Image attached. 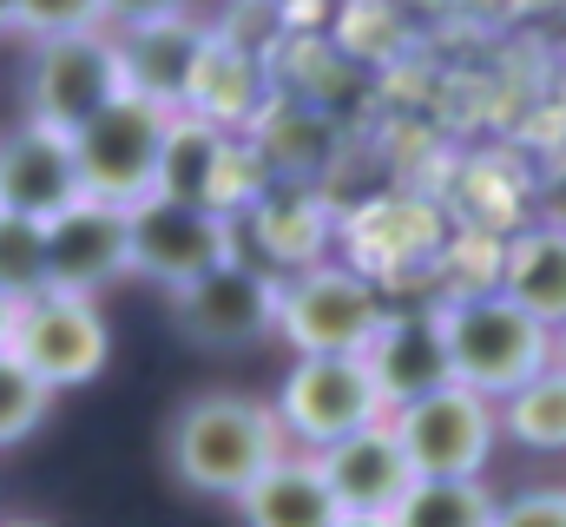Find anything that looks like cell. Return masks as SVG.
I'll return each mask as SVG.
<instances>
[{"instance_id": "1", "label": "cell", "mask_w": 566, "mask_h": 527, "mask_svg": "<svg viewBox=\"0 0 566 527\" xmlns=\"http://www.w3.org/2000/svg\"><path fill=\"white\" fill-rule=\"evenodd\" d=\"M428 317H434V337L448 356V383L481 402H507L521 383L554 370V330H541L501 290H454Z\"/></svg>"}, {"instance_id": "2", "label": "cell", "mask_w": 566, "mask_h": 527, "mask_svg": "<svg viewBox=\"0 0 566 527\" xmlns=\"http://www.w3.org/2000/svg\"><path fill=\"white\" fill-rule=\"evenodd\" d=\"M283 448V428L271 415V402L244 390H211L191 395L178 415H171V435H165V462L171 475L191 488V495H224L238 502Z\"/></svg>"}, {"instance_id": "3", "label": "cell", "mask_w": 566, "mask_h": 527, "mask_svg": "<svg viewBox=\"0 0 566 527\" xmlns=\"http://www.w3.org/2000/svg\"><path fill=\"white\" fill-rule=\"evenodd\" d=\"M389 323V297L369 270L310 264L277 283V330L296 356H369L376 330Z\"/></svg>"}, {"instance_id": "4", "label": "cell", "mask_w": 566, "mask_h": 527, "mask_svg": "<svg viewBox=\"0 0 566 527\" xmlns=\"http://www.w3.org/2000/svg\"><path fill=\"white\" fill-rule=\"evenodd\" d=\"M271 415H277L283 442H296V455H323V448L349 442L356 428H376L389 409H382V390L363 356H296L283 370Z\"/></svg>"}, {"instance_id": "5", "label": "cell", "mask_w": 566, "mask_h": 527, "mask_svg": "<svg viewBox=\"0 0 566 527\" xmlns=\"http://www.w3.org/2000/svg\"><path fill=\"white\" fill-rule=\"evenodd\" d=\"M389 435L416 482H481L494 462L501 422H494V402L441 383V390L389 409Z\"/></svg>"}, {"instance_id": "6", "label": "cell", "mask_w": 566, "mask_h": 527, "mask_svg": "<svg viewBox=\"0 0 566 527\" xmlns=\"http://www.w3.org/2000/svg\"><path fill=\"white\" fill-rule=\"evenodd\" d=\"M7 356L46 383V390H80L106 370L113 356V330L99 317V303L86 297H66V290H40L27 303H13V323H7Z\"/></svg>"}, {"instance_id": "7", "label": "cell", "mask_w": 566, "mask_h": 527, "mask_svg": "<svg viewBox=\"0 0 566 527\" xmlns=\"http://www.w3.org/2000/svg\"><path fill=\"white\" fill-rule=\"evenodd\" d=\"M165 106H145L133 93H119L86 132H73V172H80V198L133 211L139 198L158 192V152H165Z\"/></svg>"}, {"instance_id": "8", "label": "cell", "mask_w": 566, "mask_h": 527, "mask_svg": "<svg viewBox=\"0 0 566 527\" xmlns=\"http://www.w3.org/2000/svg\"><path fill=\"white\" fill-rule=\"evenodd\" d=\"M119 53H113V20L66 33V40H40L33 66H27V120L60 138L86 132L113 100H119Z\"/></svg>"}, {"instance_id": "9", "label": "cell", "mask_w": 566, "mask_h": 527, "mask_svg": "<svg viewBox=\"0 0 566 527\" xmlns=\"http://www.w3.org/2000/svg\"><path fill=\"white\" fill-rule=\"evenodd\" d=\"M231 258H238V218H224L211 205H178V198L151 192L126 211V264H133V277L185 290V283L211 277Z\"/></svg>"}, {"instance_id": "10", "label": "cell", "mask_w": 566, "mask_h": 527, "mask_svg": "<svg viewBox=\"0 0 566 527\" xmlns=\"http://www.w3.org/2000/svg\"><path fill=\"white\" fill-rule=\"evenodd\" d=\"M277 283H283L277 270L231 258L211 277L171 290V323L198 350H251V343H264L277 330Z\"/></svg>"}, {"instance_id": "11", "label": "cell", "mask_w": 566, "mask_h": 527, "mask_svg": "<svg viewBox=\"0 0 566 527\" xmlns=\"http://www.w3.org/2000/svg\"><path fill=\"white\" fill-rule=\"evenodd\" d=\"M205 46H211V27L178 13V7H151V13H126V27H113V53H119V86L145 100V106H165V113H185L191 100V80L205 66Z\"/></svg>"}, {"instance_id": "12", "label": "cell", "mask_w": 566, "mask_h": 527, "mask_svg": "<svg viewBox=\"0 0 566 527\" xmlns=\"http://www.w3.org/2000/svg\"><path fill=\"white\" fill-rule=\"evenodd\" d=\"M40 238H46V290H66V297L93 303L106 283L133 277V264H126V211H113V205L80 198L53 225H40Z\"/></svg>"}, {"instance_id": "13", "label": "cell", "mask_w": 566, "mask_h": 527, "mask_svg": "<svg viewBox=\"0 0 566 527\" xmlns=\"http://www.w3.org/2000/svg\"><path fill=\"white\" fill-rule=\"evenodd\" d=\"M66 205H80V172H73V138L20 120L0 132V218L53 225Z\"/></svg>"}, {"instance_id": "14", "label": "cell", "mask_w": 566, "mask_h": 527, "mask_svg": "<svg viewBox=\"0 0 566 527\" xmlns=\"http://www.w3.org/2000/svg\"><path fill=\"white\" fill-rule=\"evenodd\" d=\"M244 158V145L231 132H218L198 113H171L165 152H158V198L178 205H211L224 218H238V192H231V165Z\"/></svg>"}, {"instance_id": "15", "label": "cell", "mask_w": 566, "mask_h": 527, "mask_svg": "<svg viewBox=\"0 0 566 527\" xmlns=\"http://www.w3.org/2000/svg\"><path fill=\"white\" fill-rule=\"evenodd\" d=\"M316 468H323V488H329L336 515H382V521H389V508L416 482L409 462H402V448H396V435H389V415L376 428H356L349 442L323 448Z\"/></svg>"}, {"instance_id": "16", "label": "cell", "mask_w": 566, "mask_h": 527, "mask_svg": "<svg viewBox=\"0 0 566 527\" xmlns=\"http://www.w3.org/2000/svg\"><path fill=\"white\" fill-rule=\"evenodd\" d=\"M494 290L527 310L541 330L566 323V218H541L527 231H514V245L494 264Z\"/></svg>"}, {"instance_id": "17", "label": "cell", "mask_w": 566, "mask_h": 527, "mask_svg": "<svg viewBox=\"0 0 566 527\" xmlns=\"http://www.w3.org/2000/svg\"><path fill=\"white\" fill-rule=\"evenodd\" d=\"M363 363H369V376L382 390V409H402V402L448 383V356H441V337H434L428 310H389V323L376 330Z\"/></svg>"}, {"instance_id": "18", "label": "cell", "mask_w": 566, "mask_h": 527, "mask_svg": "<svg viewBox=\"0 0 566 527\" xmlns=\"http://www.w3.org/2000/svg\"><path fill=\"white\" fill-rule=\"evenodd\" d=\"M238 521L244 527H336V502L323 488L316 455L283 448L277 462L238 495Z\"/></svg>"}, {"instance_id": "19", "label": "cell", "mask_w": 566, "mask_h": 527, "mask_svg": "<svg viewBox=\"0 0 566 527\" xmlns=\"http://www.w3.org/2000/svg\"><path fill=\"white\" fill-rule=\"evenodd\" d=\"M238 218H251V225H258L264 251H271L277 264H290V277H296V270H310L316 251H323V238H329V218H323V205H316L303 185H264Z\"/></svg>"}, {"instance_id": "20", "label": "cell", "mask_w": 566, "mask_h": 527, "mask_svg": "<svg viewBox=\"0 0 566 527\" xmlns=\"http://www.w3.org/2000/svg\"><path fill=\"white\" fill-rule=\"evenodd\" d=\"M494 422L527 455H566V370L554 363L534 383H521L507 402H494Z\"/></svg>"}, {"instance_id": "21", "label": "cell", "mask_w": 566, "mask_h": 527, "mask_svg": "<svg viewBox=\"0 0 566 527\" xmlns=\"http://www.w3.org/2000/svg\"><path fill=\"white\" fill-rule=\"evenodd\" d=\"M389 527H494L488 482H409V495L389 508Z\"/></svg>"}, {"instance_id": "22", "label": "cell", "mask_w": 566, "mask_h": 527, "mask_svg": "<svg viewBox=\"0 0 566 527\" xmlns=\"http://www.w3.org/2000/svg\"><path fill=\"white\" fill-rule=\"evenodd\" d=\"M46 290V238L27 218H0V297L27 303Z\"/></svg>"}, {"instance_id": "23", "label": "cell", "mask_w": 566, "mask_h": 527, "mask_svg": "<svg viewBox=\"0 0 566 527\" xmlns=\"http://www.w3.org/2000/svg\"><path fill=\"white\" fill-rule=\"evenodd\" d=\"M46 409H53V390H46V383H33V376L0 350V448L27 442V435L46 422Z\"/></svg>"}, {"instance_id": "24", "label": "cell", "mask_w": 566, "mask_h": 527, "mask_svg": "<svg viewBox=\"0 0 566 527\" xmlns=\"http://www.w3.org/2000/svg\"><path fill=\"white\" fill-rule=\"evenodd\" d=\"M113 20V7H93V0H13V20H7V33H27L33 46L40 40H66V33H86V27H106Z\"/></svg>"}, {"instance_id": "25", "label": "cell", "mask_w": 566, "mask_h": 527, "mask_svg": "<svg viewBox=\"0 0 566 527\" xmlns=\"http://www.w3.org/2000/svg\"><path fill=\"white\" fill-rule=\"evenodd\" d=\"M494 527H566V488H521L494 502Z\"/></svg>"}, {"instance_id": "26", "label": "cell", "mask_w": 566, "mask_h": 527, "mask_svg": "<svg viewBox=\"0 0 566 527\" xmlns=\"http://www.w3.org/2000/svg\"><path fill=\"white\" fill-rule=\"evenodd\" d=\"M336 527H389L382 515H336Z\"/></svg>"}, {"instance_id": "27", "label": "cell", "mask_w": 566, "mask_h": 527, "mask_svg": "<svg viewBox=\"0 0 566 527\" xmlns=\"http://www.w3.org/2000/svg\"><path fill=\"white\" fill-rule=\"evenodd\" d=\"M7 323H13V303L0 297V350H7Z\"/></svg>"}, {"instance_id": "28", "label": "cell", "mask_w": 566, "mask_h": 527, "mask_svg": "<svg viewBox=\"0 0 566 527\" xmlns=\"http://www.w3.org/2000/svg\"><path fill=\"white\" fill-rule=\"evenodd\" d=\"M554 363H560V370H566V323H560V330H554Z\"/></svg>"}, {"instance_id": "29", "label": "cell", "mask_w": 566, "mask_h": 527, "mask_svg": "<svg viewBox=\"0 0 566 527\" xmlns=\"http://www.w3.org/2000/svg\"><path fill=\"white\" fill-rule=\"evenodd\" d=\"M7 20H13V0H0V33H7Z\"/></svg>"}, {"instance_id": "30", "label": "cell", "mask_w": 566, "mask_h": 527, "mask_svg": "<svg viewBox=\"0 0 566 527\" xmlns=\"http://www.w3.org/2000/svg\"><path fill=\"white\" fill-rule=\"evenodd\" d=\"M7 527H40V521H7Z\"/></svg>"}]
</instances>
